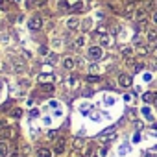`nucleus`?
Masks as SVG:
<instances>
[{"mask_svg": "<svg viewBox=\"0 0 157 157\" xmlns=\"http://www.w3.org/2000/svg\"><path fill=\"white\" fill-rule=\"evenodd\" d=\"M85 44V37H78L76 41H74V48H82Z\"/></svg>", "mask_w": 157, "mask_h": 157, "instance_id": "obj_19", "label": "nucleus"}, {"mask_svg": "<svg viewBox=\"0 0 157 157\" xmlns=\"http://www.w3.org/2000/svg\"><path fill=\"white\" fill-rule=\"evenodd\" d=\"M54 151H56V153H63V151H65V139H57Z\"/></svg>", "mask_w": 157, "mask_h": 157, "instance_id": "obj_8", "label": "nucleus"}, {"mask_svg": "<svg viewBox=\"0 0 157 157\" xmlns=\"http://www.w3.org/2000/svg\"><path fill=\"white\" fill-rule=\"evenodd\" d=\"M122 56H124V57H126V59L131 63V56H133V50H131V48H124V50H122Z\"/></svg>", "mask_w": 157, "mask_h": 157, "instance_id": "obj_18", "label": "nucleus"}, {"mask_svg": "<svg viewBox=\"0 0 157 157\" xmlns=\"http://www.w3.org/2000/svg\"><path fill=\"white\" fill-rule=\"evenodd\" d=\"M151 68H155V70H157V59L153 61V65H151Z\"/></svg>", "mask_w": 157, "mask_h": 157, "instance_id": "obj_32", "label": "nucleus"}, {"mask_svg": "<svg viewBox=\"0 0 157 157\" xmlns=\"http://www.w3.org/2000/svg\"><path fill=\"white\" fill-rule=\"evenodd\" d=\"M37 157H52V150L50 148H39L37 150Z\"/></svg>", "mask_w": 157, "mask_h": 157, "instance_id": "obj_12", "label": "nucleus"}, {"mask_svg": "<svg viewBox=\"0 0 157 157\" xmlns=\"http://www.w3.org/2000/svg\"><path fill=\"white\" fill-rule=\"evenodd\" d=\"M21 115H22V111H21V109H15V111H13V117H15V118H19Z\"/></svg>", "mask_w": 157, "mask_h": 157, "instance_id": "obj_26", "label": "nucleus"}, {"mask_svg": "<svg viewBox=\"0 0 157 157\" xmlns=\"http://www.w3.org/2000/svg\"><path fill=\"white\" fill-rule=\"evenodd\" d=\"M52 82H54L52 74H41L39 76V83H52Z\"/></svg>", "mask_w": 157, "mask_h": 157, "instance_id": "obj_9", "label": "nucleus"}, {"mask_svg": "<svg viewBox=\"0 0 157 157\" xmlns=\"http://www.w3.org/2000/svg\"><path fill=\"white\" fill-rule=\"evenodd\" d=\"M54 61H56V56H50V57H48V63H52V65H54Z\"/></svg>", "mask_w": 157, "mask_h": 157, "instance_id": "obj_30", "label": "nucleus"}, {"mask_svg": "<svg viewBox=\"0 0 157 157\" xmlns=\"http://www.w3.org/2000/svg\"><path fill=\"white\" fill-rule=\"evenodd\" d=\"M118 83H120V87H131L133 80H131L129 74H120L118 76Z\"/></svg>", "mask_w": 157, "mask_h": 157, "instance_id": "obj_3", "label": "nucleus"}, {"mask_svg": "<svg viewBox=\"0 0 157 157\" xmlns=\"http://www.w3.org/2000/svg\"><path fill=\"white\" fill-rule=\"evenodd\" d=\"M151 19H153V22H155V24H157V11H155V13H153V17H151Z\"/></svg>", "mask_w": 157, "mask_h": 157, "instance_id": "obj_31", "label": "nucleus"}, {"mask_svg": "<svg viewBox=\"0 0 157 157\" xmlns=\"http://www.w3.org/2000/svg\"><path fill=\"white\" fill-rule=\"evenodd\" d=\"M70 8L72 6H68V2H65V0H61V2H59V10H63V11L65 10H70Z\"/></svg>", "mask_w": 157, "mask_h": 157, "instance_id": "obj_23", "label": "nucleus"}, {"mask_svg": "<svg viewBox=\"0 0 157 157\" xmlns=\"http://www.w3.org/2000/svg\"><path fill=\"white\" fill-rule=\"evenodd\" d=\"M28 26H30V30H41V28H43V19H41L39 15H35V17L30 19Z\"/></svg>", "mask_w": 157, "mask_h": 157, "instance_id": "obj_1", "label": "nucleus"}, {"mask_svg": "<svg viewBox=\"0 0 157 157\" xmlns=\"http://www.w3.org/2000/svg\"><path fill=\"white\" fill-rule=\"evenodd\" d=\"M146 39H148V43H155L157 41V30H148L146 32Z\"/></svg>", "mask_w": 157, "mask_h": 157, "instance_id": "obj_11", "label": "nucleus"}, {"mask_svg": "<svg viewBox=\"0 0 157 157\" xmlns=\"http://www.w3.org/2000/svg\"><path fill=\"white\" fill-rule=\"evenodd\" d=\"M155 96H157V93H146V94L142 96V100H144V102H155Z\"/></svg>", "mask_w": 157, "mask_h": 157, "instance_id": "obj_17", "label": "nucleus"}, {"mask_svg": "<svg viewBox=\"0 0 157 157\" xmlns=\"http://www.w3.org/2000/svg\"><path fill=\"white\" fill-rule=\"evenodd\" d=\"M87 54H89V57H91V59L98 61V59L102 57V54H104V52H102V46H91Z\"/></svg>", "mask_w": 157, "mask_h": 157, "instance_id": "obj_2", "label": "nucleus"}, {"mask_svg": "<svg viewBox=\"0 0 157 157\" xmlns=\"http://www.w3.org/2000/svg\"><path fill=\"white\" fill-rule=\"evenodd\" d=\"M67 26H68V30H78V28H80V21H78L76 17H70L67 21Z\"/></svg>", "mask_w": 157, "mask_h": 157, "instance_id": "obj_7", "label": "nucleus"}, {"mask_svg": "<svg viewBox=\"0 0 157 157\" xmlns=\"http://www.w3.org/2000/svg\"><path fill=\"white\" fill-rule=\"evenodd\" d=\"M41 91H44L46 94L54 93V83H41Z\"/></svg>", "mask_w": 157, "mask_h": 157, "instance_id": "obj_16", "label": "nucleus"}, {"mask_svg": "<svg viewBox=\"0 0 157 157\" xmlns=\"http://www.w3.org/2000/svg\"><path fill=\"white\" fill-rule=\"evenodd\" d=\"M13 67H15V70H17V72H22V70L26 68V65H24V63H21V61H15V63H13Z\"/></svg>", "mask_w": 157, "mask_h": 157, "instance_id": "obj_20", "label": "nucleus"}, {"mask_svg": "<svg viewBox=\"0 0 157 157\" xmlns=\"http://www.w3.org/2000/svg\"><path fill=\"white\" fill-rule=\"evenodd\" d=\"M137 30H139V32H148V30H146V21H139Z\"/></svg>", "mask_w": 157, "mask_h": 157, "instance_id": "obj_22", "label": "nucleus"}, {"mask_svg": "<svg viewBox=\"0 0 157 157\" xmlns=\"http://www.w3.org/2000/svg\"><path fill=\"white\" fill-rule=\"evenodd\" d=\"M85 10V4L83 2H76L72 8H70V11H74V13H80V11H83Z\"/></svg>", "mask_w": 157, "mask_h": 157, "instance_id": "obj_15", "label": "nucleus"}, {"mask_svg": "<svg viewBox=\"0 0 157 157\" xmlns=\"http://www.w3.org/2000/svg\"><path fill=\"white\" fill-rule=\"evenodd\" d=\"M74 65H76V63H74V59H72V57H65V59H63V67H65L67 70H72V68H74Z\"/></svg>", "mask_w": 157, "mask_h": 157, "instance_id": "obj_14", "label": "nucleus"}, {"mask_svg": "<svg viewBox=\"0 0 157 157\" xmlns=\"http://www.w3.org/2000/svg\"><path fill=\"white\" fill-rule=\"evenodd\" d=\"M56 135H57L56 131H50V133H48V139H52V140H54V139H56Z\"/></svg>", "mask_w": 157, "mask_h": 157, "instance_id": "obj_29", "label": "nucleus"}, {"mask_svg": "<svg viewBox=\"0 0 157 157\" xmlns=\"http://www.w3.org/2000/svg\"><path fill=\"white\" fill-rule=\"evenodd\" d=\"M11 135H13V129H11V128H8V126L0 129V137H2V139H10Z\"/></svg>", "mask_w": 157, "mask_h": 157, "instance_id": "obj_13", "label": "nucleus"}, {"mask_svg": "<svg viewBox=\"0 0 157 157\" xmlns=\"http://www.w3.org/2000/svg\"><path fill=\"white\" fill-rule=\"evenodd\" d=\"M83 144H85V140H83V139H76V140H74V150H80Z\"/></svg>", "mask_w": 157, "mask_h": 157, "instance_id": "obj_21", "label": "nucleus"}, {"mask_svg": "<svg viewBox=\"0 0 157 157\" xmlns=\"http://www.w3.org/2000/svg\"><path fill=\"white\" fill-rule=\"evenodd\" d=\"M153 104H155V107H157V96H155V102H153Z\"/></svg>", "mask_w": 157, "mask_h": 157, "instance_id": "obj_33", "label": "nucleus"}, {"mask_svg": "<svg viewBox=\"0 0 157 157\" xmlns=\"http://www.w3.org/2000/svg\"><path fill=\"white\" fill-rule=\"evenodd\" d=\"M133 68H135V72H140L142 70V65L139 63V65H133Z\"/></svg>", "mask_w": 157, "mask_h": 157, "instance_id": "obj_28", "label": "nucleus"}, {"mask_svg": "<svg viewBox=\"0 0 157 157\" xmlns=\"http://www.w3.org/2000/svg\"><path fill=\"white\" fill-rule=\"evenodd\" d=\"M135 21H146V17H148V8L144 6V8H137V11H135Z\"/></svg>", "mask_w": 157, "mask_h": 157, "instance_id": "obj_4", "label": "nucleus"}, {"mask_svg": "<svg viewBox=\"0 0 157 157\" xmlns=\"http://www.w3.org/2000/svg\"><path fill=\"white\" fill-rule=\"evenodd\" d=\"M135 11H137V6L133 4V2H129V4H126V8H124V17H133L135 15Z\"/></svg>", "mask_w": 157, "mask_h": 157, "instance_id": "obj_5", "label": "nucleus"}, {"mask_svg": "<svg viewBox=\"0 0 157 157\" xmlns=\"http://www.w3.org/2000/svg\"><path fill=\"white\" fill-rule=\"evenodd\" d=\"M100 44L102 46H109V44H113V39L107 33H104V35H100Z\"/></svg>", "mask_w": 157, "mask_h": 157, "instance_id": "obj_10", "label": "nucleus"}, {"mask_svg": "<svg viewBox=\"0 0 157 157\" xmlns=\"http://www.w3.org/2000/svg\"><path fill=\"white\" fill-rule=\"evenodd\" d=\"M150 52H151V54L157 57V44H155V46H150Z\"/></svg>", "mask_w": 157, "mask_h": 157, "instance_id": "obj_27", "label": "nucleus"}, {"mask_svg": "<svg viewBox=\"0 0 157 157\" xmlns=\"http://www.w3.org/2000/svg\"><path fill=\"white\" fill-rule=\"evenodd\" d=\"M87 80H89V82H98V80H100V78H98V76H94V74H93V76H89V78H87Z\"/></svg>", "mask_w": 157, "mask_h": 157, "instance_id": "obj_25", "label": "nucleus"}, {"mask_svg": "<svg viewBox=\"0 0 157 157\" xmlns=\"http://www.w3.org/2000/svg\"><path fill=\"white\" fill-rule=\"evenodd\" d=\"M139 54L140 56H146V54H151V52L148 50V46H139Z\"/></svg>", "mask_w": 157, "mask_h": 157, "instance_id": "obj_24", "label": "nucleus"}, {"mask_svg": "<svg viewBox=\"0 0 157 157\" xmlns=\"http://www.w3.org/2000/svg\"><path fill=\"white\" fill-rule=\"evenodd\" d=\"M0 155H2V157L10 155V144L6 140H0Z\"/></svg>", "mask_w": 157, "mask_h": 157, "instance_id": "obj_6", "label": "nucleus"}]
</instances>
